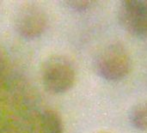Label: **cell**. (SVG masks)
<instances>
[{
	"label": "cell",
	"mask_w": 147,
	"mask_h": 133,
	"mask_svg": "<svg viewBox=\"0 0 147 133\" xmlns=\"http://www.w3.org/2000/svg\"><path fill=\"white\" fill-rule=\"evenodd\" d=\"M118 18L127 33L139 39H146L147 1H122L118 11Z\"/></svg>",
	"instance_id": "cell-3"
},
{
	"label": "cell",
	"mask_w": 147,
	"mask_h": 133,
	"mask_svg": "<svg viewBox=\"0 0 147 133\" xmlns=\"http://www.w3.org/2000/svg\"><path fill=\"white\" fill-rule=\"evenodd\" d=\"M41 79L43 86L48 92L63 94L73 87L76 71L68 58L63 56H53L42 65Z\"/></svg>",
	"instance_id": "cell-2"
},
{
	"label": "cell",
	"mask_w": 147,
	"mask_h": 133,
	"mask_svg": "<svg viewBox=\"0 0 147 133\" xmlns=\"http://www.w3.org/2000/svg\"><path fill=\"white\" fill-rule=\"evenodd\" d=\"M47 22V14L41 8L34 4H27L17 13L15 28L22 38L34 40L46 31Z\"/></svg>",
	"instance_id": "cell-4"
},
{
	"label": "cell",
	"mask_w": 147,
	"mask_h": 133,
	"mask_svg": "<svg viewBox=\"0 0 147 133\" xmlns=\"http://www.w3.org/2000/svg\"><path fill=\"white\" fill-rule=\"evenodd\" d=\"M132 58L127 49L119 42L103 47L96 58V71L103 79L117 82L124 79L132 70Z\"/></svg>",
	"instance_id": "cell-1"
},
{
	"label": "cell",
	"mask_w": 147,
	"mask_h": 133,
	"mask_svg": "<svg viewBox=\"0 0 147 133\" xmlns=\"http://www.w3.org/2000/svg\"><path fill=\"white\" fill-rule=\"evenodd\" d=\"M129 121L132 126L137 130H147V102L140 103L131 110Z\"/></svg>",
	"instance_id": "cell-6"
},
{
	"label": "cell",
	"mask_w": 147,
	"mask_h": 133,
	"mask_svg": "<svg viewBox=\"0 0 147 133\" xmlns=\"http://www.w3.org/2000/svg\"><path fill=\"white\" fill-rule=\"evenodd\" d=\"M63 129L59 114L51 109L38 113L32 122V133H63Z\"/></svg>",
	"instance_id": "cell-5"
},
{
	"label": "cell",
	"mask_w": 147,
	"mask_h": 133,
	"mask_svg": "<svg viewBox=\"0 0 147 133\" xmlns=\"http://www.w3.org/2000/svg\"><path fill=\"white\" fill-rule=\"evenodd\" d=\"M65 3L67 6L73 10L84 11L90 7L92 2L91 1H66Z\"/></svg>",
	"instance_id": "cell-7"
}]
</instances>
